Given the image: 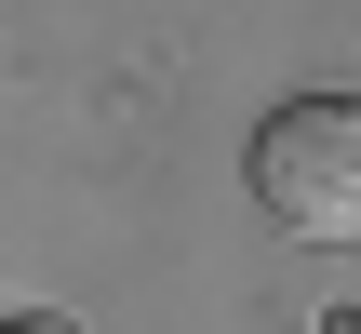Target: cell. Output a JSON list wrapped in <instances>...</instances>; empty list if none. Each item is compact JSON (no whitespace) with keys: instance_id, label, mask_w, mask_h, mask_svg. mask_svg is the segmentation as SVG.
I'll return each instance as SVG.
<instances>
[{"instance_id":"1","label":"cell","mask_w":361,"mask_h":334,"mask_svg":"<svg viewBox=\"0 0 361 334\" xmlns=\"http://www.w3.org/2000/svg\"><path fill=\"white\" fill-rule=\"evenodd\" d=\"M255 201H268L295 241H361V107H335V94L268 107V134H255Z\"/></svg>"}]
</instances>
